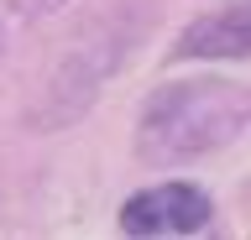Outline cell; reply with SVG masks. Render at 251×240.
Instances as JSON below:
<instances>
[{"instance_id": "1", "label": "cell", "mask_w": 251, "mask_h": 240, "mask_svg": "<svg viewBox=\"0 0 251 240\" xmlns=\"http://www.w3.org/2000/svg\"><path fill=\"white\" fill-rule=\"evenodd\" d=\"M246 89L230 79H178L147 94L136 115V157L147 167H183L230 146L246 131Z\"/></svg>"}, {"instance_id": "2", "label": "cell", "mask_w": 251, "mask_h": 240, "mask_svg": "<svg viewBox=\"0 0 251 240\" xmlns=\"http://www.w3.org/2000/svg\"><path fill=\"white\" fill-rule=\"evenodd\" d=\"M131 37H136V32L121 26V16L84 26V32L63 47V58L52 63V73H47V84H42V99L26 110V120H31L37 131H63V126H74L78 115L94 105L100 84L121 68Z\"/></svg>"}, {"instance_id": "3", "label": "cell", "mask_w": 251, "mask_h": 240, "mask_svg": "<svg viewBox=\"0 0 251 240\" xmlns=\"http://www.w3.org/2000/svg\"><path fill=\"white\" fill-rule=\"evenodd\" d=\"M215 204H209V193L199 183H152V188L131 193L121 204V230L126 235H199L204 224H209Z\"/></svg>"}, {"instance_id": "4", "label": "cell", "mask_w": 251, "mask_h": 240, "mask_svg": "<svg viewBox=\"0 0 251 240\" xmlns=\"http://www.w3.org/2000/svg\"><path fill=\"white\" fill-rule=\"evenodd\" d=\"M246 52H251V11L246 0H235V5H220L209 16L188 21L173 47V63H183V58H235L241 63Z\"/></svg>"}, {"instance_id": "5", "label": "cell", "mask_w": 251, "mask_h": 240, "mask_svg": "<svg viewBox=\"0 0 251 240\" xmlns=\"http://www.w3.org/2000/svg\"><path fill=\"white\" fill-rule=\"evenodd\" d=\"M21 11H31V16H42V11H58V5H68V0H16Z\"/></svg>"}]
</instances>
